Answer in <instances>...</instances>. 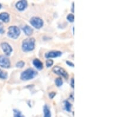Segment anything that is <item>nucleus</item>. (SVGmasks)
<instances>
[{
    "mask_svg": "<svg viewBox=\"0 0 133 117\" xmlns=\"http://www.w3.org/2000/svg\"><path fill=\"white\" fill-rule=\"evenodd\" d=\"M66 63H67L69 66H71V67H74V64L73 63H72V62H69V61H66Z\"/></svg>",
    "mask_w": 133,
    "mask_h": 117,
    "instance_id": "4be33fe9",
    "label": "nucleus"
},
{
    "mask_svg": "<svg viewBox=\"0 0 133 117\" xmlns=\"http://www.w3.org/2000/svg\"><path fill=\"white\" fill-rule=\"evenodd\" d=\"M1 47L4 53L6 56H10L13 51L12 47L7 42H2L1 43Z\"/></svg>",
    "mask_w": 133,
    "mask_h": 117,
    "instance_id": "0eeeda50",
    "label": "nucleus"
},
{
    "mask_svg": "<svg viewBox=\"0 0 133 117\" xmlns=\"http://www.w3.org/2000/svg\"><path fill=\"white\" fill-rule=\"evenodd\" d=\"M64 104H65V109L67 111L70 112L71 110V108H72V105L69 102H68L67 101H64Z\"/></svg>",
    "mask_w": 133,
    "mask_h": 117,
    "instance_id": "dca6fc26",
    "label": "nucleus"
},
{
    "mask_svg": "<svg viewBox=\"0 0 133 117\" xmlns=\"http://www.w3.org/2000/svg\"><path fill=\"white\" fill-rule=\"evenodd\" d=\"M30 23L34 28H37V29L41 28L43 25V21L40 18L37 17H32L30 20Z\"/></svg>",
    "mask_w": 133,
    "mask_h": 117,
    "instance_id": "20e7f679",
    "label": "nucleus"
},
{
    "mask_svg": "<svg viewBox=\"0 0 133 117\" xmlns=\"http://www.w3.org/2000/svg\"><path fill=\"white\" fill-rule=\"evenodd\" d=\"M33 64L39 70L42 69L43 67V65L42 62L39 59H37V58H36V59H34L33 61Z\"/></svg>",
    "mask_w": 133,
    "mask_h": 117,
    "instance_id": "9b49d317",
    "label": "nucleus"
},
{
    "mask_svg": "<svg viewBox=\"0 0 133 117\" xmlns=\"http://www.w3.org/2000/svg\"><path fill=\"white\" fill-rule=\"evenodd\" d=\"M37 75V72L35 71L34 69L32 68L27 69L24 71L21 74V79L24 81L26 80H29L33 79V78L36 77V75Z\"/></svg>",
    "mask_w": 133,
    "mask_h": 117,
    "instance_id": "f257e3e1",
    "label": "nucleus"
},
{
    "mask_svg": "<svg viewBox=\"0 0 133 117\" xmlns=\"http://www.w3.org/2000/svg\"><path fill=\"white\" fill-rule=\"evenodd\" d=\"M56 95L55 93H50V98H53L54 97V95Z\"/></svg>",
    "mask_w": 133,
    "mask_h": 117,
    "instance_id": "b1692460",
    "label": "nucleus"
},
{
    "mask_svg": "<svg viewBox=\"0 0 133 117\" xmlns=\"http://www.w3.org/2000/svg\"><path fill=\"white\" fill-rule=\"evenodd\" d=\"M17 9L19 11H23L27 6V2L26 1H20L17 2L15 5Z\"/></svg>",
    "mask_w": 133,
    "mask_h": 117,
    "instance_id": "1a4fd4ad",
    "label": "nucleus"
},
{
    "mask_svg": "<svg viewBox=\"0 0 133 117\" xmlns=\"http://www.w3.org/2000/svg\"><path fill=\"white\" fill-rule=\"evenodd\" d=\"M55 84L58 87L61 86L63 84V81L61 78H57L55 80Z\"/></svg>",
    "mask_w": 133,
    "mask_h": 117,
    "instance_id": "f3484780",
    "label": "nucleus"
},
{
    "mask_svg": "<svg viewBox=\"0 0 133 117\" xmlns=\"http://www.w3.org/2000/svg\"><path fill=\"white\" fill-rule=\"evenodd\" d=\"M53 64V61L52 60H48L46 61V66L47 67H50Z\"/></svg>",
    "mask_w": 133,
    "mask_h": 117,
    "instance_id": "aec40b11",
    "label": "nucleus"
},
{
    "mask_svg": "<svg viewBox=\"0 0 133 117\" xmlns=\"http://www.w3.org/2000/svg\"><path fill=\"white\" fill-rule=\"evenodd\" d=\"M1 8H2V4H1L0 3V9H1Z\"/></svg>",
    "mask_w": 133,
    "mask_h": 117,
    "instance_id": "a878e982",
    "label": "nucleus"
},
{
    "mask_svg": "<svg viewBox=\"0 0 133 117\" xmlns=\"http://www.w3.org/2000/svg\"><path fill=\"white\" fill-rule=\"evenodd\" d=\"M5 30L4 28L3 24H2V23L0 22V34H2L4 33Z\"/></svg>",
    "mask_w": 133,
    "mask_h": 117,
    "instance_id": "412c9836",
    "label": "nucleus"
},
{
    "mask_svg": "<svg viewBox=\"0 0 133 117\" xmlns=\"http://www.w3.org/2000/svg\"><path fill=\"white\" fill-rule=\"evenodd\" d=\"M21 34L20 29L15 26H10L8 31V36L11 39H17L19 37Z\"/></svg>",
    "mask_w": 133,
    "mask_h": 117,
    "instance_id": "7ed1b4c3",
    "label": "nucleus"
},
{
    "mask_svg": "<svg viewBox=\"0 0 133 117\" xmlns=\"http://www.w3.org/2000/svg\"><path fill=\"white\" fill-rule=\"evenodd\" d=\"M23 31H24V32L25 33L26 35L27 36H30L32 34L33 32V30L32 29V27H30L29 26L26 25L23 27Z\"/></svg>",
    "mask_w": 133,
    "mask_h": 117,
    "instance_id": "f8f14e48",
    "label": "nucleus"
},
{
    "mask_svg": "<svg viewBox=\"0 0 133 117\" xmlns=\"http://www.w3.org/2000/svg\"><path fill=\"white\" fill-rule=\"evenodd\" d=\"M35 47V39L34 38L26 39L23 41L22 49L24 52H30L34 50Z\"/></svg>",
    "mask_w": 133,
    "mask_h": 117,
    "instance_id": "f03ea898",
    "label": "nucleus"
},
{
    "mask_svg": "<svg viewBox=\"0 0 133 117\" xmlns=\"http://www.w3.org/2000/svg\"><path fill=\"white\" fill-rule=\"evenodd\" d=\"M44 117H51V112L50 110H49V108L48 107L47 105L44 106Z\"/></svg>",
    "mask_w": 133,
    "mask_h": 117,
    "instance_id": "4468645a",
    "label": "nucleus"
},
{
    "mask_svg": "<svg viewBox=\"0 0 133 117\" xmlns=\"http://www.w3.org/2000/svg\"><path fill=\"white\" fill-rule=\"evenodd\" d=\"M70 85L72 86V87L73 88H74V79L73 78H72V79L71 82H70Z\"/></svg>",
    "mask_w": 133,
    "mask_h": 117,
    "instance_id": "5701e85b",
    "label": "nucleus"
},
{
    "mask_svg": "<svg viewBox=\"0 0 133 117\" xmlns=\"http://www.w3.org/2000/svg\"><path fill=\"white\" fill-rule=\"evenodd\" d=\"M8 78V73L7 72L3 71L2 69H0V78L1 79L6 80Z\"/></svg>",
    "mask_w": 133,
    "mask_h": 117,
    "instance_id": "ddd939ff",
    "label": "nucleus"
},
{
    "mask_svg": "<svg viewBox=\"0 0 133 117\" xmlns=\"http://www.w3.org/2000/svg\"><path fill=\"white\" fill-rule=\"evenodd\" d=\"M52 71H53L54 73L57 74V75H60V76H63L65 79H67V78H68V73H67V72L65 71L63 68H62V67H59V66H55V67H53Z\"/></svg>",
    "mask_w": 133,
    "mask_h": 117,
    "instance_id": "423d86ee",
    "label": "nucleus"
},
{
    "mask_svg": "<svg viewBox=\"0 0 133 117\" xmlns=\"http://www.w3.org/2000/svg\"><path fill=\"white\" fill-rule=\"evenodd\" d=\"M0 21L4 23H8L10 21V15L8 13L6 12L0 13Z\"/></svg>",
    "mask_w": 133,
    "mask_h": 117,
    "instance_id": "9d476101",
    "label": "nucleus"
},
{
    "mask_svg": "<svg viewBox=\"0 0 133 117\" xmlns=\"http://www.w3.org/2000/svg\"><path fill=\"white\" fill-rule=\"evenodd\" d=\"M67 19L69 21L72 23V22L74 21V20H75V16H74L73 14H69V15L67 16Z\"/></svg>",
    "mask_w": 133,
    "mask_h": 117,
    "instance_id": "6ab92c4d",
    "label": "nucleus"
},
{
    "mask_svg": "<svg viewBox=\"0 0 133 117\" xmlns=\"http://www.w3.org/2000/svg\"><path fill=\"white\" fill-rule=\"evenodd\" d=\"M25 65V63L23 61H20V62H18L17 63H16V67H19V68H22Z\"/></svg>",
    "mask_w": 133,
    "mask_h": 117,
    "instance_id": "a211bd4d",
    "label": "nucleus"
},
{
    "mask_svg": "<svg viewBox=\"0 0 133 117\" xmlns=\"http://www.w3.org/2000/svg\"><path fill=\"white\" fill-rule=\"evenodd\" d=\"M11 66V62L10 59L4 55H0V67L2 68H9Z\"/></svg>",
    "mask_w": 133,
    "mask_h": 117,
    "instance_id": "39448f33",
    "label": "nucleus"
},
{
    "mask_svg": "<svg viewBox=\"0 0 133 117\" xmlns=\"http://www.w3.org/2000/svg\"><path fill=\"white\" fill-rule=\"evenodd\" d=\"M13 112H14V117H24L20 110L14 109L13 110Z\"/></svg>",
    "mask_w": 133,
    "mask_h": 117,
    "instance_id": "2eb2a0df",
    "label": "nucleus"
},
{
    "mask_svg": "<svg viewBox=\"0 0 133 117\" xmlns=\"http://www.w3.org/2000/svg\"><path fill=\"white\" fill-rule=\"evenodd\" d=\"M62 55V52L60 51L53 50L46 53L45 57L46 58H55Z\"/></svg>",
    "mask_w": 133,
    "mask_h": 117,
    "instance_id": "6e6552de",
    "label": "nucleus"
},
{
    "mask_svg": "<svg viewBox=\"0 0 133 117\" xmlns=\"http://www.w3.org/2000/svg\"><path fill=\"white\" fill-rule=\"evenodd\" d=\"M72 12H74V3H73L72 5Z\"/></svg>",
    "mask_w": 133,
    "mask_h": 117,
    "instance_id": "393cba45",
    "label": "nucleus"
}]
</instances>
